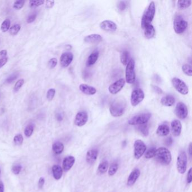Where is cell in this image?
I'll use <instances>...</instances> for the list:
<instances>
[{"label": "cell", "instance_id": "obj_1", "mask_svg": "<svg viewBox=\"0 0 192 192\" xmlns=\"http://www.w3.org/2000/svg\"><path fill=\"white\" fill-rule=\"evenodd\" d=\"M127 102L125 98L122 96L117 97L110 104L109 111L112 116H122L125 112Z\"/></svg>", "mask_w": 192, "mask_h": 192}, {"label": "cell", "instance_id": "obj_2", "mask_svg": "<svg viewBox=\"0 0 192 192\" xmlns=\"http://www.w3.org/2000/svg\"><path fill=\"white\" fill-rule=\"evenodd\" d=\"M154 157L158 162L164 165H168L172 160L171 152L167 148L164 147L156 149Z\"/></svg>", "mask_w": 192, "mask_h": 192}, {"label": "cell", "instance_id": "obj_3", "mask_svg": "<svg viewBox=\"0 0 192 192\" xmlns=\"http://www.w3.org/2000/svg\"><path fill=\"white\" fill-rule=\"evenodd\" d=\"M156 13V5L154 2L152 1L149 5L148 8L144 12L141 18V28L144 27L145 25L151 24Z\"/></svg>", "mask_w": 192, "mask_h": 192}, {"label": "cell", "instance_id": "obj_4", "mask_svg": "<svg viewBox=\"0 0 192 192\" xmlns=\"http://www.w3.org/2000/svg\"><path fill=\"white\" fill-rule=\"evenodd\" d=\"M135 61L132 59H131L129 60L128 63L127 64L126 68V73H125V77H126V80L127 83L132 84L135 82L136 80V74L135 71Z\"/></svg>", "mask_w": 192, "mask_h": 192}, {"label": "cell", "instance_id": "obj_5", "mask_svg": "<svg viewBox=\"0 0 192 192\" xmlns=\"http://www.w3.org/2000/svg\"><path fill=\"white\" fill-rule=\"evenodd\" d=\"M151 114L149 113H143L132 117L128 121V124L130 125H140L146 124L150 120Z\"/></svg>", "mask_w": 192, "mask_h": 192}, {"label": "cell", "instance_id": "obj_6", "mask_svg": "<svg viewBox=\"0 0 192 192\" xmlns=\"http://www.w3.org/2000/svg\"><path fill=\"white\" fill-rule=\"evenodd\" d=\"M188 27V23L184 20L182 16L177 15L174 22V29L177 34H181L185 32Z\"/></svg>", "mask_w": 192, "mask_h": 192}, {"label": "cell", "instance_id": "obj_7", "mask_svg": "<svg viewBox=\"0 0 192 192\" xmlns=\"http://www.w3.org/2000/svg\"><path fill=\"white\" fill-rule=\"evenodd\" d=\"M177 169L178 172L183 174L186 172L187 166V156L186 153L183 151L177 157Z\"/></svg>", "mask_w": 192, "mask_h": 192}, {"label": "cell", "instance_id": "obj_8", "mask_svg": "<svg viewBox=\"0 0 192 192\" xmlns=\"http://www.w3.org/2000/svg\"><path fill=\"white\" fill-rule=\"evenodd\" d=\"M172 84L174 88L182 95H187L189 92V88L186 84L183 81L180 80L178 78H173L172 80Z\"/></svg>", "mask_w": 192, "mask_h": 192}, {"label": "cell", "instance_id": "obj_9", "mask_svg": "<svg viewBox=\"0 0 192 192\" xmlns=\"http://www.w3.org/2000/svg\"><path fill=\"white\" fill-rule=\"evenodd\" d=\"M145 94L144 91L141 88H136L133 91L131 96V103L132 106L135 107L144 100Z\"/></svg>", "mask_w": 192, "mask_h": 192}, {"label": "cell", "instance_id": "obj_10", "mask_svg": "<svg viewBox=\"0 0 192 192\" xmlns=\"http://www.w3.org/2000/svg\"><path fill=\"white\" fill-rule=\"evenodd\" d=\"M147 147L141 140H137L134 143V156L136 159H140L146 151Z\"/></svg>", "mask_w": 192, "mask_h": 192}, {"label": "cell", "instance_id": "obj_11", "mask_svg": "<svg viewBox=\"0 0 192 192\" xmlns=\"http://www.w3.org/2000/svg\"><path fill=\"white\" fill-rule=\"evenodd\" d=\"M175 113L176 116L181 120H184L187 118L188 116V111L187 107L185 104L179 102L176 105Z\"/></svg>", "mask_w": 192, "mask_h": 192}, {"label": "cell", "instance_id": "obj_12", "mask_svg": "<svg viewBox=\"0 0 192 192\" xmlns=\"http://www.w3.org/2000/svg\"><path fill=\"white\" fill-rule=\"evenodd\" d=\"M125 80L124 78H121L116 81L114 83L111 84L109 87V91L113 95L116 94L120 92L122 88L124 87L125 84Z\"/></svg>", "mask_w": 192, "mask_h": 192}, {"label": "cell", "instance_id": "obj_13", "mask_svg": "<svg viewBox=\"0 0 192 192\" xmlns=\"http://www.w3.org/2000/svg\"><path fill=\"white\" fill-rule=\"evenodd\" d=\"M88 121V114L85 111H81L76 114L74 124L78 127H82L87 123Z\"/></svg>", "mask_w": 192, "mask_h": 192}, {"label": "cell", "instance_id": "obj_14", "mask_svg": "<svg viewBox=\"0 0 192 192\" xmlns=\"http://www.w3.org/2000/svg\"><path fill=\"white\" fill-rule=\"evenodd\" d=\"M101 29L107 32H115L117 29V24L111 20H106L103 21L100 24Z\"/></svg>", "mask_w": 192, "mask_h": 192}, {"label": "cell", "instance_id": "obj_15", "mask_svg": "<svg viewBox=\"0 0 192 192\" xmlns=\"http://www.w3.org/2000/svg\"><path fill=\"white\" fill-rule=\"evenodd\" d=\"M73 59V55L71 52H64L60 56V63L63 68L68 67Z\"/></svg>", "mask_w": 192, "mask_h": 192}, {"label": "cell", "instance_id": "obj_16", "mask_svg": "<svg viewBox=\"0 0 192 192\" xmlns=\"http://www.w3.org/2000/svg\"><path fill=\"white\" fill-rule=\"evenodd\" d=\"M171 131L174 136H179L181 132L182 125L180 121L175 120H174L171 124Z\"/></svg>", "mask_w": 192, "mask_h": 192}, {"label": "cell", "instance_id": "obj_17", "mask_svg": "<svg viewBox=\"0 0 192 192\" xmlns=\"http://www.w3.org/2000/svg\"><path fill=\"white\" fill-rule=\"evenodd\" d=\"M140 175V171L138 168H136L131 172L127 179V185L129 187L132 186L135 183L136 180L139 177Z\"/></svg>", "mask_w": 192, "mask_h": 192}, {"label": "cell", "instance_id": "obj_18", "mask_svg": "<svg viewBox=\"0 0 192 192\" xmlns=\"http://www.w3.org/2000/svg\"><path fill=\"white\" fill-rule=\"evenodd\" d=\"M142 29L144 30L145 37L147 39L152 38L156 34L155 29L151 24L145 25Z\"/></svg>", "mask_w": 192, "mask_h": 192}, {"label": "cell", "instance_id": "obj_19", "mask_svg": "<svg viewBox=\"0 0 192 192\" xmlns=\"http://www.w3.org/2000/svg\"><path fill=\"white\" fill-rule=\"evenodd\" d=\"M79 88L81 92H83L86 95H93L96 93V88L91 86H89L88 84H81L79 86Z\"/></svg>", "mask_w": 192, "mask_h": 192}, {"label": "cell", "instance_id": "obj_20", "mask_svg": "<svg viewBox=\"0 0 192 192\" xmlns=\"http://www.w3.org/2000/svg\"><path fill=\"white\" fill-rule=\"evenodd\" d=\"M98 156V151L96 149L88 151L86 154V161L88 164H92L95 163Z\"/></svg>", "mask_w": 192, "mask_h": 192}, {"label": "cell", "instance_id": "obj_21", "mask_svg": "<svg viewBox=\"0 0 192 192\" xmlns=\"http://www.w3.org/2000/svg\"><path fill=\"white\" fill-rule=\"evenodd\" d=\"M75 162V158L73 156L65 157L63 162V168L65 171H68L72 168Z\"/></svg>", "mask_w": 192, "mask_h": 192}, {"label": "cell", "instance_id": "obj_22", "mask_svg": "<svg viewBox=\"0 0 192 192\" xmlns=\"http://www.w3.org/2000/svg\"><path fill=\"white\" fill-rule=\"evenodd\" d=\"M103 40V38L100 35L98 34H91L85 37L84 41L88 44L98 43Z\"/></svg>", "mask_w": 192, "mask_h": 192}, {"label": "cell", "instance_id": "obj_23", "mask_svg": "<svg viewBox=\"0 0 192 192\" xmlns=\"http://www.w3.org/2000/svg\"><path fill=\"white\" fill-rule=\"evenodd\" d=\"M161 103L166 107H171L175 104V99L172 95H166L162 98Z\"/></svg>", "mask_w": 192, "mask_h": 192}, {"label": "cell", "instance_id": "obj_24", "mask_svg": "<svg viewBox=\"0 0 192 192\" xmlns=\"http://www.w3.org/2000/svg\"><path fill=\"white\" fill-rule=\"evenodd\" d=\"M156 133L159 136H167L170 133V128L167 124H161L157 128Z\"/></svg>", "mask_w": 192, "mask_h": 192}, {"label": "cell", "instance_id": "obj_25", "mask_svg": "<svg viewBox=\"0 0 192 192\" xmlns=\"http://www.w3.org/2000/svg\"><path fill=\"white\" fill-rule=\"evenodd\" d=\"M99 58V52L98 51H95L92 52L89 56L86 61V65L88 67H91L94 65Z\"/></svg>", "mask_w": 192, "mask_h": 192}, {"label": "cell", "instance_id": "obj_26", "mask_svg": "<svg viewBox=\"0 0 192 192\" xmlns=\"http://www.w3.org/2000/svg\"><path fill=\"white\" fill-rule=\"evenodd\" d=\"M52 174L56 180H59L63 175V168L59 165L53 166L52 168Z\"/></svg>", "mask_w": 192, "mask_h": 192}, {"label": "cell", "instance_id": "obj_27", "mask_svg": "<svg viewBox=\"0 0 192 192\" xmlns=\"http://www.w3.org/2000/svg\"><path fill=\"white\" fill-rule=\"evenodd\" d=\"M64 145L61 142H56L52 145V150L56 154H61L64 151Z\"/></svg>", "mask_w": 192, "mask_h": 192}, {"label": "cell", "instance_id": "obj_28", "mask_svg": "<svg viewBox=\"0 0 192 192\" xmlns=\"http://www.w3.org/2000/svg\"><path fill=\"white\" fill-rule=\"evenodd\" d=\"M192 1L190 0H181L177 1V7L180 10L187 8L190 6Z\"/></svg>", "mask_w": 192, "mask_h": 192}, {"label": "cell", "instance_id": "obj_29", "mask_svg": "<svg viewBox=\"0 0 192 192\" xmlns=\"http://www.w3.org/2000/svg\"><path fill=\"white\" fill-rule=\"evenodd\" d=\"M108 162L107 161L102 162L99 166L98 168V172L99 174H104L107 171L108 168Z\"/></svg>", "mask_w": 192, "mask_h": 192}, {"label": "cell", "instance_id": "obj_30", "mask_svg": "<svg viewBox=\"0 0 192 192\" xmlns=\"http://www.w3.org/2000/svg\"><path fill=\"white\" fill-rule=\"evenodd\" d=\"M121 61L124 65H127L129 61V52L127 50H124L121 55Z\"/></svg>", "mask_w": 192, "mask_h": 192}, {"label": "cell", "instance_id": "obj_31", "mask_svg": "<svg viewBox=\"0 0 192 192\" xmlns=\"http://www.w3.org/2000/svg\"><path fill=\"white\" fill-rule=\"evenodd\" d=\"M137 129L144 136H147L149 135V128H148L147 124H143L139 125L137 127Z\"/></svg>", "mask_w": 192, "mask_h": 192}, {"label": "cell", "instance_id": "obj_32", "mask_svg": "<svg viewBox=\"0 0 192 192\" xmlns=\"http://www.w3.org/2000/svg\"><path fill=\"white\" fill-rule=\"evenodd\" d=\"M118 168V164L116 162L113 163L111 166H110L109 169V171H108V174L109 176H113L116 173L117 170Z\"/></svg>", "mask_w": 192, "mask_h": 192}, {"label": "cell", "instance_id": "obj_33", "mask_svg": "<svg viewBox=\"0 0 192 192\" xmlns=\"http://www.w3.org/2000/svg\"><path fill=\"white\" fill-rule=\"evenodd\" d=\"M182 71L188 76H192V66L189 64H184L182 66Z\"/></svg>", "mask_w": 192, "mask_h": 192}, {"label": "cell", "instance_id": "obj_34", "mask_svg": "<svg viewBox=\"0 0 192 192\" xmlns=\"http://www.w3.org/2000/svg\"><path fill=\"white\" fill-rule=\"evenodd\" d=\"M10 27V21L8 19H6L2 22L1 26V29L3 32H7Z\"/></svg>", "mask_w": 192, "mask_h": 192}, {"label": "cell", "instance_id": "obj_35", "mask_svg": "<svg viewBox=\"0 0 192 192\" xmlns=\"http://www.w3.org/2000/svg\"><path fill=\"white\" fill-rule=\"evenodd\" d=\"M33 130H34V125L33 124H31L28 125L24 130V134H25V136H27L28 137L31 136L33 132Z\"/></svg>", "mask_w": 192, "mask_h": 192}, {"label": "cell", "instance_id": "obj_36", "mask_svg": "<svg viewBox=\"0 0 192 192\" xmlns=\"http://www.w3.org/2000/svg\"><path fill=\"white\" fill-rule=\"evenodd\" d=\"M156 151V148H154V147L150 148L149 149H148L147 152L145 153V158L150 159V158H152L153 157H154L155 156Z\"/></svg>", "mask_w": 192, "mask_h": 192}, {"label": "cell", "instance_id": "obj_37", "mask_svg": "<svg viewBox=\"0 0 192 192\" xmlns=\"http://www.w3.org/2000/svg\"><path fill=\"white\" fill-rule=\"evenodd\" d=\"M20 28L21 26L19 24H15L10 29V33L12 36H15L20 31Z\"/></svg>", "mask_w": 192, "mask_h": 192}, {"label": "cell", "instance_id": "obj_38", "mask_svg": "<svg viewBox=\"0 0 192 192\" xmlns=\"http://www.w3.org/2000/svg\"><path fill=\"white\" fill-rule=\"evenodd\" d=\"M23 137L22 134H18L14 137V142L16 145H20L23 143Z\"/></svg>", "mask_w": 192, "mask_h": 192}, {"label": "cell", "instance_id": "obj_39", "mask_svg": "<svg viewBox=\"0 0 192 192\" xmlns=\"http://www.w3.org/2000/svg\"><path fill=\"white\" fill-rule=\"evenodd\" d=\"M45 3V1L44 0H39V1H34L32 0L29 1V4L31 7L32 8H36L38 7L41 5L44 4Z\"/></svg>", "mask_w": 192, "mask_h": 192}, {"label": "cell", "instance_id": "obj_40", "mask_svg": "<svg viewBox=\"0 0 192 192\" xmlns=\"http://www.w3.org/2000/svg\"><path fill=\"white\" fill-rule=\"evenodd\" d=\"M24 4H25V1L23 0L16 1L14 4L13 7L16 10H20L24 6Z\"/></svg>", "mask_w": 192, "mask_h": 192}, {"label": "cell", "instance_id": "obj_41", "mask_svg": "<svg viewBox=\"0 0 192 192\" xmlns=\"http://www.w3.org/2000/svg\"><path fill=\"white\" fill-rule=\"evenodd\" d=\"M24 83V80L23 79H20L18 81L14 86V92H18L20 90V88L22 87Z\"/></svg>", "mask_w": 192, "mask_h": 192}, {"label": "cell", "instance_id": "obj_42", "mask_svg": "<svg viewBox=\"0 0 192 192\" xmlns=\"http://www.w3.org/2000/svg\"><path fill=\"white\" fill-rule=\"evenodd\" d=\"M55 95V90L54 88H50L47 92V99L49 101H51Z\"/></svg>", "mask_w": 192, "mask_h": 192}, {"label": "cell", "instance_id": "obj_43", "mask_svg": "<svg viewBox=\"0 0 192 192\" xmlns=\"http://www.w3.org/2000/svg\"><path fill=\"white\" fill-rule=\"evenodd\" d=\"M18 76H19L18 73H13L11 76H9L8 78L6 79V83H8V84L12 83L14 81L16 80V78H18Z\"/></svg>", "mask_w": 192, "mask_h": 192}, {"label": "cell", "instance_id": "obj_44", "mask_svg": "<svg viewBox=\"0 0 192 192\" xmlns=\"http://www.w3.org/2000/svg\"><path fill=\"white\" fill-rule=\"evenodd\" d=\"M22 166L20 164H16L14 165L12 168V171L14 174L18 175L20 171H22Z\"/></svg>", "mask_w": 192, "mask_h": 192}, {"label": "cell", "instance_id": "obj_45", "mask_svg": "<svg viewBox=\"0 0 192 192\" xmlns=\"http://www.w3.org/2000/svg\"><path fill=\"white\" fill-rule=\"evenodd\" d=\"M58 64V60L56 58H52L48 61V66L50 69L55 68Z\"/></svg>", "mask_w": 192, "mask_h": 192}, {"label": "cell", "instance_id": "obj_46", "mask_svg": "<svg viewBox=\"0 0 192 192\" xmlns=\"http://www.w3.org/2000/svg\"><path fill=\"white\" fill-rule=\"evenodd\" d=\"M117 7L120 10V11H124V10L126 8V2L124 1H120L118 2V4L117 5Z\"/></svg>", "mask_w": 192, "mask_h": 192}, {"label": "cell", "instance_id": "obj_47", "mask_svg": "<svg viewBox=\"0 0 192 192\" xmlns=\"http://www.w3.org/2000/svg\"><path fill=\"white\" fill-rule=\"evenodd\" d=\"M192 168H190L189 169V170L188 171V175H187V181L188 184H190L192 181Z\"/></svg>", "mask_w": 192, "mask_h": 192}, {"label": "cell", "instance_id": "obj_48", "mask_svg": "<svg viewBox=\"0 0 192 192\" xmlns=\"http://www.w3.org/2000/svg\"><path fill=\"white\" fill-rule=\"evenodd\" d=\"M36 16H37V15H36V14H32L31 15H30L28 17L27 20V23H31L32 22H33L36 19Z\"/></svg>", "mask_w": 192, "mask_h": 192}, {"label": "cell", "instance_id": "obj_49", "mask_svg": "<svg viewBox=\"0 0 192 192\" xmlns=\"http://www.w3.org/2000/svg\"><path fill=\"white\" fill-rule=\"evenodd\" d=\"M54 3L55 2L54 1H46L45 7L48 8H52L54 5Z\"/></svg>", "mask_w": 192, "mask_h": 192}, {"label": "cell", "instance_id": "obj_50", "mask_svg": "<svg viewBox=\"0 0 192 192\" xmlns=\"http://www.w3.org/2000/svg\"><path fill=\"white\" fill-rule=\"evenodd\" d=\"M8 60V59L7 57H4V58L0 59V68H2L4 65L6 64Z\"/></svg>", "mask_w": 192, "mask_h": 192}, {"label": "cell", "instance_id": "obj_51", "mask_svg": "<svg viewBox=\"0 0 192 192\" xmlns=\"http://www.w3.org/2000/svg\"><path fill=\"white\" fill-rule=\"evenodd\" d=\"M172 142H173V140H172V138L171 137H168L165 140L164 144H165L166 145L169 147V146L171 145V144H172Z\"/></svg>", "mask_w": 192, "mask_h": 192}, {"label": "cell", "instance_id": "obj_52", "mask_svg": "<svg viewBox=\"0 0 192 192\" xmlns=\"http://www.w3.org/2000/svg\"><path fill=\"white\" fill-rule=\"evenodd\" d=\"M45 184V179L44 177H41L38 181V187L39 188H42Z\"/></svg>", "mask_w": 192, "mask_h": 192}, {"label": "cell", "instance_id": "obj_53", "mask_svg": "<svg viewBox=\"0 0 192 192\" xmlns=\"http://www.w3.org/2000/svg\"><path fill=\"white\" fill-rule=\"evenodd\" d=\"M153 90L157 92V93H158V94H162V89L161 88H160L159 87H158V86H153Z\"/></svg>", "mask_w": 192, "mask_h": 192}, {"label": "cell", "instance_id": "obj_54", "mask_svg": "<svg viewBox=\"0 0 192 192\" xmlns=\"http://www.w3.org/2000/svg\"><path fill=\"white\" fill-rule=\"evenodd\" d=\"M6 55H7V51L6 50H3L0 51V55L2 56L3 58H4V57L6 56Z\"/></svg>", "mask_w": 192, "mask_h": 192}, {"label": "cell", "instance_id": "obj_55", "mask_svg": "<svg viewBox=\"0 0 192 192\" xmlns=\"http://www.w3.org/2000/svg\"><path fill=\"white\" fill-rule=\"evenodd\" d=\"M192 143H190L189 146V154L190 157H192Z\"/></svg>", "mask_w": 192, "mask_h": 192}, {"label": "cell", "instance_id": "obj_56", "mask_svg": "<svg viewBox=\"0 0 192 192\" xmlns=\"http://www.w3.org/2000/svg\"><path fill=\"white\" fill-rule=\"evenodd\" d=\"M0 192H4V185L1 181H0Z\"/></svg>", "mask_w": 192, "mask_h": 192}, {"label": "cell", "instance_id": "obj_57", "mask_svg": "<svg viewBox=\"0 0 192 192\" xmlns=\"http://www.w3.org/2000/svg\"><path fill=\"white\" fill-rule=\"evenodd\" d=\"M56 118L59 121H61L63 120V116L60 114H58L56 115Z\"/></svg>", "mask_w": 192, "mask_h": 192}, {"label": "cell", "instance_id": "obj_58", "mask_svg": "<svg viewBox=\"0 0 192 192\" xmlns=\"http://www.w3.org/2000/svg\"><path fill=\"white\" fill-rule=\"evenodd\" d=\"M0 174H1V170H0Z\"/></svg>", "mask_w": 192, "mask_h": 192}]
</instances>
